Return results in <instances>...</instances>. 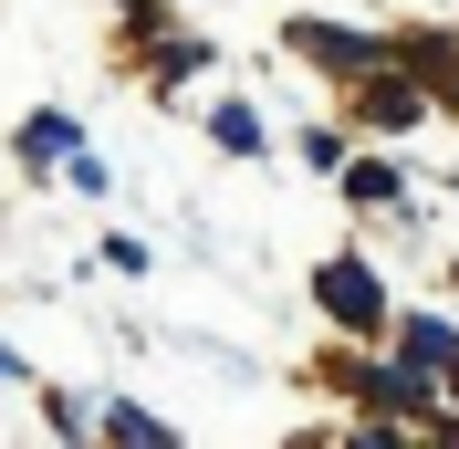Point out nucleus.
Segmentation results:
<instances>
[{
  "label": "nucleus",
  "instance_id": "f257e3e1",
  "mask_svg": "<svg viewBox=\"0 0 459 449\" xmlns=\"http://www.w3.org/2000/svg\"><path fill=\"white\" fill-rule=\"evenodd\" d=\"M314 304L334 313L344 335H376V324H386V282H376L366 261H324V272H314Z\"/></svg>",
  "mask_w": 459,
  "mask_h": 449
},
{
  "label": "nucleus",
  "instance_id": "f03ea898",
  "mask_svg": "<svg viewBox=\"0 0 459 449\" xmlns=\"http://www.w3.org/2000/svg\"><path fill=\"white\" fill-rule=\"evenodd\" d=\"M344 387H355V397H376V408H397V418H438V387H429V365H355V356H344Z\"/></svg>",
  "mask_w": 459,
  "mask_h": 449
},
{
  "label": "nucleus",
  "instance_id": "7ed1b4c3",
  "mask_svg": "<svg viewBox=\"0 0 459 449\" xmlns=\"http://www.w3.org/2000/svg\"><path fill=\"white\" fill-rule=\"evenodd\" d=\"M292 53L344 63V74H376V63H386V42H366V31H334V22H303V31H292Z\"/></svg>",
  "mask_w": 459,
  "mask_h": 449
},
{
  "label": "nucleus",
  "instance_id": "20e7f679",
  "mask_svg": "<svg viewBox=\"0 0 459 449\" xmlns=\"http://www.w3.org/2000/svg\"><path fill=\"white\" fill-rule=\"evenodd\" d=\"M94 428H105V439H126V449H178V428L146 418L136 397H105V418H94Z\"/></svg>",
  "mask_w": 459,
  "mask_h": 449
},
{
  "label": "nucleus",
  "instance_id": "39448f33",
  "mask_svg": "<svg viewBox=\"0 0 459 449\" xmlns=\"http://www.w3.org/2000/svg\"><path fill=\"white\" fill-rule=\"evenodd\" d=\"M74 146H84L74 115H31V126H22V168H74Z\"/></svg>",
  "mask_w": 459,
  "mask_h": 449
},
{
  "label": "nucleus",
  "instance_id": "423d86ee",
  "mask_svg": "<svg viewBox=\"0 0 459 449\" xmlns=\"http://www.w3.org/2000/svg\"><path fill=\"white\" fill-rule=\"evenodd\" d=\"M397 356H407V365H459V335L429 313V324H397Z\"/></svg>",
  "mask_w": 459,
  "mask_h": 449
},
{
  "label": "nucleus",
  "instance_id": "0eeeda50",
  "mask_svg": "<svg viewBox=\"0 0 459 449\" xmlns=\"http://www.w3.org/2000/svg\"><path fill=\"white\" fill-rule=\"evenodd\" d=\"M209 136H220L230 157H261V115H251V105H220V115H209Z\"/></svg>",
  "mask_w": 459,
  "mask_h": 449
},
{
  "label": "nucleus",
  "instance_id": "6e6552de",
  "mask_svg": "<svg viewBox=\"0 0 459 449\" xmlns=\"http://www.w3.org/2000/svg\"><path fill=\"white\" fill-rule=\"evenodd\" d=\"M418 105H429V94H418V84H376V94H366V126H407V115H418Z\"/></svg>",
  "mask_w": 459,
  "mask_h": 449
},
{
  "label": "nucleus",
  "instance_id": "1a4fd4ad",
  "mask_svg": "<svg viewBox=\"0 0 459 449\" xmlns=\"http://www.w3.org/2000/svg\"><path fill=\"white\" fill-rule=\"evenodd\" d=\"M0 376H22V356H11V345H0Z\"/></svg>",
  "mask_w": 459,
  "mask_h": 449
},
{
  "label": "nucleus",
  "instance_id": "9d476101",
  "mask_svg": "<svg viewBox=\"0 0 459 449\" xmlns=\"http://www.w3.org/2000/svg\"><path fill=\"white\" fill-rule=\"evenodd\" d=\"M449 387H459V365H449Z\"/></svg>",
  "mask_w": 459,
  "mask_h": 449
}]
</instances>
